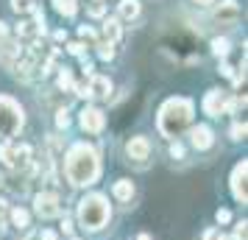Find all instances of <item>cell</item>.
<instances>
[{
  "label": "cell",
  "instance_id": "6da1fadb",
  "mask_svg": "<svg viewBox=\"0 0 248 240\" xmlns=\"http://www.w3.org/2000/svg\"><path fill=\"white\" fill-rule=\"evenodd\" d=\"M64 173H67V182L73 187H90V184L98 182L101 176V162H98V154L92 145H73L67 154V162H64Z\"/></svg>",
  "mask_w": 248,
  "mask_h": 240
},
{
  "label": "cell",
  "instance_id": "7a4b0ae2",
  "mask_svg": "<svg viewBox=\"0 0 248 240\" xmlns=\"http://www.w3.org/2000/svg\"><path fill=\"white\" fill-rule=\"evenodd\" d=\"M192 120V101L187 98H170L159 109V131L165 137H179Z\"/></svg>",
  "mask_w": 248,
  "mask_h": 240
},
{
  "label": "cell",
  "instance_id": "3957f363",
  "mask_svg": "<svg viewBox=\"0 0 248 240\" xmlns=\"http://www.w3.org/2000/svg\"><path fill=\"white\" fill-rule=\"evenodd\" d=\"M109 204H106V198L103 195H87V198H81L78 204V221L84 229H90V232H98V229L106 226V221H109Z\"/></svg>",
  "mask_w": 248,
  "mask_h": 240
},
{
  "label": "cell",
  "instance_id": "277c9868",
  "mask_svg": "<svg viewBox=\"0 0 248 240\" xmlns=\"http://www.w3.org/2000/svg\"><path fill=\"white\" fill-rule=\"evenodd\" d=\"M20 128H23V109H20V103L6 98V95H0V137L12 140Z\"/></svg>",
  "mask_w": 248,
  "mask_h": 240
},
{
  "label": "cell",
  "instance_id": "5b68a950",
  "mask_svg": "<svg viewBox=\"0 0 248 240\" xmlns=\"http://www.w3.org/2000/svg\"><path fill=\"white\" fill-rule=\"evenodd\" d=\"M0 162L9 165V168H14V171H20V168H25V165L31 162V148H28L25 143H12V140H6V143L0 145Z\"/></svg>",
  "mask_w": 248,
  "mask_h": 240
},
{
  "label": "cell",
  "instance_id": "8992f818",
  "mask_svg": "<svg viewBox=\"0 0 248 240\" xmlns=\"http://www.w3.org/2000/svg\"><path fill=\"white\" fill-rule=\"evenodd\" d=\"M34 209L39 218H56L59 215V195L56 193H39L34 198Z\"/></svg>",
  "mask_w": 248,
  "mask_h": 240
},
{
  "label": "cell",
  "instance_id": "52a82bcc",
  "mask_svg": "<svg viewBox=\"0 0 248 240\" xmlns=\"http://www.w3.org/2000/svg\"><path fill=\"white\" fill-rule=\"evenodd\" d=\"M246 173H248L246 160L240 162V165L234 168V173H232V193H234V198H237V201H243V204L248 201V190H246Z\"/></svg>",
  "mask_w": 248,
  "mask_h": 240
},
{
  "label": "cell",
  "instance_id": "ba28073f",
  "mask_svg": "<svg viewBox=\"0 0 248 240\" xmlns=\"http://www.w3.org/2000/svg\"><path fill=\"white\" fill-rule=\"evenodd\" d=\"M81 128H84V131H101L103 128V112L101 109L87 106V109L81 112Z\"/></svg>",
  "mask_w": 248,
  "mask_h": 240
},
{
  "label": "cell",
  "instance_id": "9c48e42d",
  "mask_svg": "<svg viewBox=\"0 0 248 240\" xmlns=\"http://www.w3.org/2000/svg\"><path fill=\"white\" fill-rule=\"evenodd\" d=\"M125 151H128V157L137 162L148 160V154H151V143H148L145 137H131L128 140V145H125Z\"/></svg>",
  "mask_w": 248,
  "mask_h": 240
},
{
  "label": "cell",
  "instance_id": "30bf717a",
  "mask_svg": "<svg viewBox=\"0 0 248 240\" xmlns=\"http://www.w3.org/2000/svg\"><path fill=\"white\" fill-rule=\"evenodd\" d=\"M87 90H90V98H109L112 81L106 79V76H92L90 84H87Z\"/></svg>",
  "mask_w": 248,
  "mask_h": 240
},
{
  "label": "cell",
  "instance_id": "8fae6325",
  "mask_svg": "<svg viewBox=\"0 0 248 240\" xmlns=\"http://www.w3.org/2000/svg\"><path fill=\"white\" fill-rule=\"evenodd\" d=\"M237 17H240L237 0H223V3L217 6V12H215V20H217V23H234Z\"/></svg>",
  "mask_w": 248,
  "mask_h": 240
},
{
  "label": "cell",
  "instance_id": "7c38bea8",
  "mask_svg": "<svg viewBox=\"0 0 248 240\" xmlns=\"http://www.w3.org/2000/svg\"><path fill=\"white\" fill-rule=\"evenodd\" d=\"M223 95H220V90H209L206 92V98H203V112L212 114V117H220V112H223Z\"/></svg>",
  "mask_w": 248,
  "mask_h": 240
},
{
  "label": "cell",
  "instance_id": "4fadbf2b",
  "mask_svg": "<svg viewBox=\"0 0 248 240\" xmlns=\"http://www.w3.org/2000/svg\"><path fill=\"white\" fill-rule=\"evenodd\" d=\"M215 143V137H212V128L209 126H195L192 128V145L198 151H203V148H209Z\"/></svg>",
  "mask_w": 248,
  "mask_h": 240
},
{
  "label": "cell",
  "instance_id": "5bb4252c",
  "mask_svg": "<svg viewBox=\"0 0 248 240\" xmlns=\"http://www.w3.org/2000/svg\"><path fill=\"white\" fill-rule=\"evenodd\" d=\"M112 193L117 201H131V195H134V184L128 182V179H120V182H114Z\"/></svg>",
  "mask_w": 248,
  "mask_h": 240
},
{
  "label": "cell",
  "instance_id": "9a60e30c",
  "mask_svg": "<svg viewBox=\"0 0 248 240\" xmlns=\"http://www.w3.org/2000/svg\"><path fill=\"white\" fill-rule=\"evenodd\" d=\"M117 12H120L123 20H134L137 14H140V0H120Z\"/></svg>",
  "mask_w": 248,
  "mask_h": 240
},
{
  "label": "cell",
  "instance_id": "2e32d148",
  "mask_svg": "<svg viewBox=\"0 0 248 240\" xmlns=\"http://www.w3.org/2000/svg\"><path fill=\"white\" fill-rule=\"evenodd\" d=\"M103 36L109 39V45L120 39V20H117V17H109V20L103 23Z\"/></svg>",
  "mask_w": 248,
  "mask_h": 240
},
{
  "label": "cell",
  "instance_id": "e0dca14e",
  "mask_svg": "<svg viewBox=\"0 0 248 240\" xmlns=\"http://www.w3.org/2000/svg\"><path fill=\"white\" fill-rule=\"evenodd\" d=\"M28 221H31V215H28L25 209H20V207H17V209H12V224L17 229H25V226H28Z\"/></svg>",
  "mask_w": 248,
  "mask_h": 240
},
{
  "label": "cell",
  "instance_id": "ac0fdd59",
  "mask_svg": "<svg viewBox=\"0 0 248 240\" xmlns=\"http://www.w3.org/2000/svg\"><path fill=\"white\" fill-rule=\"evenodd\" d=\"M53 6H56V12L64 14V17H73V14H76V3H73V0H53Z\"/></svg>",
  "mask_w": 248,
  "mask_h": 240
},
{
  "label": "cell",
  "instance_id": "d6986e66",
  "mask_svg": "<svg viewBox=\"0 0 248 240\" xmlns=\"http://www.w3.org/2000/svg\"><path fill=\"white\" fill-rule=\"evenodd\" d=\"M12 9L17 14H28V12H34L36 6L31 3V0H12Z\"/></svg>",
  "mask_w": 248,
  "mask_h": 240
},
{
  "label": "cell",
  "instance_id": "ffe728a7",
  "mask_svg": "<svg viewBox=\"0 0 248 240\" xmlns=\"http://www.w3.org/2000/svg\"><path fill=\"white\" fill-rule=\"evenodd\" d=\"M212 53L215 56H226L229 53V39H223V36L220 39H212Z\"/></svg>",
  "mask_w": 248,
  "mask_h": 240
},
{
  "label": "cell",
  "instance_id": "44dd1931",
  "mask_svg": "<svg viewBox=\"0 0 248 240\" xmlns=\"http://www.w3.org/2000/svg\"><path fill=\"white\" fill-rule=\"evenodd\" d=\"M103 14H106V3H103V0H92L90 17H103Z\"/></svg>",
  "mask_w": 248,
  "mask_h": 240
},
{
  "label": "cell",
  "instance_id": "7402d4cb",
  "mask_svg": "<svg viewBox=\"0 0 248 240\" xmlns=\"http://www.w3.org/2000/svg\"><path fill=\"white\" fill-rule=\"evenodd\" d=\"M59 87H62V90H70V87H73V73H70V70H62V73H59Z\"/></svg>",
  "mask_w": 248,
  "mask_h": 240
},
{
  "label": "cell",
  "instance_id": "603a6c76",
  "mask_svg": "<svg viewBox=\"0 0 248 240\" xmlns=\"http://www.w3.org/2000/svg\"><path fill=\"white\" fill-rule=\"evenodd\" d=\"M56 126L59 128H67L70 126V112H67V109H59V112H56Z\"/></svg>",
  "mask_w": 248,
  "mask_h": 240
},
{
  "label": "cell",
  "instance_id": "cb8c5ba5",
  "mask_svg": "<svg viewBox=\"0 0 248 240\" xmlns=\"http://www.w3.org/2000/svg\"><path fill=\"white\" fill-rule=\"evenodd\" d=\"M243 106H246V98H234L232 103H226L223 106V112H240Z\"/></svg>",
  "mask_w": 248,
  "mask_h": 240
},
{
  "label": "cell",
  "instance_id": "d4e9b609",
  "mask_svg": "<svg viewBox=\"0 0 248 240\" xmlns=\"http://www.w3.org/2000/svg\"><path fill=\"white\" fill-rule=\"evenodd\" d=\"M246 137V123H234L232 126V140H243Z\"/></svg>",
  "mask_w": 248,
  "mask_h": 240
},
{
  "label": "cell",
  "instance_id": "484cf974",
  "mask_svg": "<svg viewBox=\"0 0 248 240\" xmlns=\"http://www.w3.org/2000/svg\"><path fill=\"white\" fill-rule=\"evenodd\" d=\"M98 56H101V59H106V62H109V59L114 56V48H112V45H101V50H98Z\"/></svg>",
  "mask_w": 248,
  "mask_h": 240
},
{
  "label": "cell",
  "instance_id": "4316f807",
  "mask_svg": "<svg viewBox=\"0 0 248 240\" xmlns=\"http://www.w3.org/2000/svg\"><path fill=\"white\" fill-rule=\"evenodd\" d=\"M170 157H176V160H181V157H184V148H181L179 143H173V145H170Z\"/></svg>",
  "mask_w": 248,
  "mask_h": 240
},
{
  "label": "cell",
  "instance_id": "83f0119b",
  "mask_svg": "<svg viewBox=\"0 0 248 240\" xmlns=\"http://www.w3.org/2000/svg\"><path fill=\"white\" fill-rule=\"evenodd\" d=\"M78 34L84 36V39H95V31H92L90 25H81V28H78Z\"/></svg>",
  "mask_w": 248,
  "mask_h": 240
},
{
  "label": "cell",
  "instance_id": "f1b7e54d",
  "mask_svg": "<svg viewBox=\"0 0 248 240\" xmlns=\"http://www.w3.org/2000/svg\"><path fill=\"white\" fill-rule=\"evenodd\" d=\"M217 224H226V221H229V218H232V212H229V209H217Z\"/></svg>",
  "mask_w": 248,
  "mask_h": 240
},
{
  "label": "cell",
  "instance_id": "f546056e",
  "mask_svg": "<svg viewBox=\"0 0 248 240\" xmlns=\"http://www.w3.org/2000/svg\"><path fill=\"white\" fill-rule=\"evenodd\" d=\"M67 50H70V53H76V56H78L81 50H84V45H81V42H73V45H70Z\"/></svg>",
  "mask_w": 248,
  "mask_h": 240
},
{
  "label": "cell",
  "instance_id": "4dcf8cb0",
  "mask_svg": "<svg viewBox=\"0 0 248 240\" xmlns=\"http://www.w3.org/2000/svg\"><path fill=\"white\" fill-rule=\"evenodd\" d=\"M39 240H56V232H42V235H39Z\"/></svg>",
  "mask_w": 248,
  "mask_h": 240
},
{
  "label": "cell",
  "instance_id": "1f68e13d",
  "mask_svg": "<svg viewBox=\"0 0 248 240\" xmlns=\"http://www.w3.org/2000/svg\"><path fill=\"white\" fill-rule=\"evenodd\" d=\"M62 232H73V224H70L67 218H64V221H62Z\"/></svg>",
  "mask_w": 248,
  "mask_h": 240
},
{
  "label": "cell",
  "instance_id": "d6a6232c",
  "mask_svg": "<svg viewBox=\"0 0 248 240\" xmlns=\"http://www.w3.org/2000/svg\"><path fill=\"white\" fill-rule=\"evenodd\" d=\"M220 73H223V76H234V70L229 67V64H223V67H220Z\"/></svg>",
  "mask_w": 248,
  "mask_h": 240
},
{
  "label": "cell",
  "instance_id": "836d02e7",
  "mask_svg": "<svg viewBox=\"0 0 248 240\" xmlns=\"http://www.w3.org/2000/svg\"><path fill=\"white\" fill-rule=\"evenodd\" d=\"M6 215V201H3V198H0V218Z\"/></svg>",
  "mask_w": 248,
  "mask_h": 240
},
{
  "label": "cell",
  "instance_id": "e575fe53",
  "mask_svg": "<svg viewBox=\"0 0 248 240\" xmlns=\"http://www.w3.org/2000/svg\"><path fill=\"white\" fill-rule=\"evenodd\" d=\"M6 31H9V28H6V23H0V39L6 36Z\"/></svg>",
  "mask_w": 248,
  "mask_h": 240
},
{
  "label": "cell",
  "instance_id": "d590c367",
  "mask_svg": "<svg viewBox=\"0 0 248 240\" xmlns=\"http://www.w3.org/2000/svg\"><path fill=\"white\" fill-rule=\"evenodd\" d=\"M203 240H215V232H206V235H203Z\"/></svg>",
  "mask_w": 248,
  "mask_h": 240
},
{
  "label": "cell",
  "instance_id": "8d00e7d4",
  "mask_svg": "<svg viewBox=\"0 0 248 240\" xmlns=\"http://www.w3.org/2000/svg\"><path fill=\"white\" fill-rule=\"evenodd\" d=\"M195 3H198V6H209V3H212V0H195Z\"/></svg>",
  "mask_w": 248,
  "mask_h": 240
},
{
  "label": "cell",
  "instance_id": "74e56055",
  "mask_svg": "<svg viewBox=\"0 0 248 240\" xmlns=\"http://www.w3.org/2000/svg\"><path fill=\"white\" fill-rule=\"evenodd\" d=\"M137 240H151V235H140V238H137Z\"/></svg>",
  "mask_w": 248,
  "mask_h": 240
},
{
  "label": "cell",
  "instance_id": "f35d334b",
  "mask_svg": "<svg viewBox=\"0 0 248 240\" xmlns=\"http://www.w3.org/2000/svg\"><path fill=\"white\" fill-rule=\"evenodd\" d=\"M28 240H39V235H31V238H28Z\"/></svg>",
  "mask_w": 248,
  "mask_h": 240
},
{
  "label": "cell",
  "instance_id": "ab89813d",
  "mask_svg": "<svg viewBox=\"0 0 248 240\" xmlns=\"http://www.w3.org/2000/svg\"><path fill=\"white\" fill-rule=\"evenodd\" d=\"M0 184H3V176H0Z\"/></svg>",
  "mask_w": 248,
  "mask_h": 240
},
{
  "label": "cell",
  "instance_id": "60d3db41",
  "mask_svg": "<svg viewBox=\"0 0 248 240\" xmlns=\"http://www.w3.org/2000/svg\"><path fill=\"white\" fill-rule=\"evenodd\" d=\"M76 240H78V238H76Z\"/></svg>",
  "mask_w": 248,
  "mask_h": 240
}]
</instances>
